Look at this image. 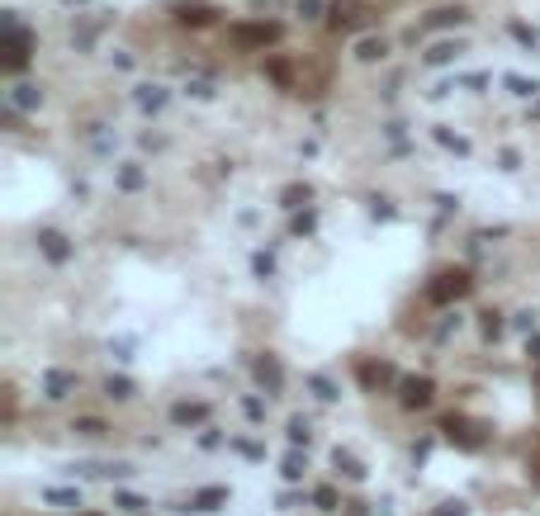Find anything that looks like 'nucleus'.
I'll use <instances>...</instances> for the list:
<instances>
[{
    "instance_id": "dca6fc26",
    "label": "nucleus",
    "mask_w": 540,
    "mask_h": 516,
    "mask_svg": "<svg viewBox=\"0 0 540 516\" xmlns=\"http://www.w3.org/2000/svg\"><path fill=\"white\" fill-rule=\"evenodd\" d=\"M360 379H365L370 389H375V384H394V370H389V365H360Z\"/></svg>"
},
{
    "instance_id": "4468645a",
    "label": "nucleus",
    "mask_w": 540,
    "mask_h": 516,
    "mask_svg": "<svg viewBox=\"0 0 540 516\" xmlns=\"http://www.w3.org/2000/svg\"><path fill=\"white\" fill-rule=\"evenodd\" d=\"M138 105L157 114L161 105H166V90H161V86H138Z\"/></svg>"
},
{
    "instance_id": "c9c22d12",
    "label": "nucleus",
    "mask_w": 540,
    "mask_h": 516,
    "mask_svg": "<svg viewBox=\"0 0 540 516\" xmlns=\"http://www.w3.org/2000/svg\"><path fill=\"white\" fill-rule=\"evenodd\" d=\"M294 233H313V213H299V218H294Z\"/></svg>"
},
{
    "instance_id": "c85d7f7f",
    "label": "nucleus",
    "mask_w": 540,
    "mask_h": 516,
    "mask_svg": "<svg viewBox=\"0 0 540 516\" xmlns=\"http://www.w3.org/2000/svg\"><path fill=\"white\" fill-rule=\"evenodd\" d=\"M507 86H512V95H536L540 90L536 81H526V76H507Z\"/></svg>"
},
{
    "instance_id": "bb28decb",
    "label": "nucleus",
    "mask_w": 540,
    "mask_h": 516,
    "mask_svg": "<svg viewBox=\"0 0 540 516\" xmlns=\"http://www.w3.org/2000/svg\"><path fill=\"white\" fill-rule=\"evenodd\" d=\"M384 52H389L384 38H365V43H360V57H365V62H375V57H384Z\"/></svg>"
},
{
    "instance_id": "a878e982",
    "label": "nucleus",
    "mask_w": 540,
    "mask_h": 516,
    "mask_svg": "<svg viewBox=\"0 0 540 516\" xmlns=\"http://www.w3.org/2000/svg\"><path fill=\"white\" fill-rule=\"evenodd\" d=\"M71 431H76V436H105V422H95V417H81Z\"/></svg>"
},
{
    "instance_id": "a211bd4d",
    "label": "nucleus",
    "mask_w": 540,
    "mask_h": 516,
    "mask_svg": "<svg viewBox=\"0 0 540 516\" xmlns=\"http://www.w3.org/2000/svg\"><path fill=\"white\" fill-rule=\"evenodd\" d=\"M105 398H119V403H124V398H133V379H124V375H119V379H105Z\"/></svg>"
},
{
    "instance_id": "20e7f679",
    "label": "nucleus",
    "mask_w": 540,
    "mask_h": 516,
    "mask_svg": "<svg viewBox=\"0 0 540 516\" xmlns=\"http://www.w3.org/2000/svg\"><path fill=\"white\" fill-rule=\"evenodd\" d=\"M38 251L48 256L52 266H62V261H71V242H66V237L57 233V228H43V233H38Z\"/></svg>"
},
{
    "instance_id": "f257e3e1",
    "label": "nucleus",
    "mask_w": 540,
    "mask_h": 516,
    "mask_svg": "<svg viewBox=\"0 0 540 516\" xmlns=\"http://www.w3.org/2000/svg\"><path fill=\"white\" fill-rule=\"evenodd\" d=\"M431 303H450V298H464L469 294V275L464 270H441L436 280H431Z\"/></svg>"
},
{
    "instance_id": "2f4dec72",
    "label": "nucleus",
    "mask_w": 540,
    "mask_h": 516,
    "mask_svg": "<svg viewBox=\"0 0 540 516\" xmlns=\"http://www.w3.org/2000/svg\"><path fill=\"white\" fill-rule=\"evenodd\" d=\"M242 407H247V417H252V422H261V417H266V403H261V398H247Z\"/></svg>"
},
{
    "instance_id": "f704fd0d",
    "label": "nucleus",
    "mask_w": 540,
    "mask_h": 516,
    "mask_svg": "<svg viewBox=\"0 0 540 516\" xmlns=\"http://www.w3.org/2000/svg\"><path fill=\"white\" fill-rule=\"evenodd\" d=\"M483 332H488V336H498V332H503V322H498V313H483Z\"/></svg>"
},
{
    "instance_id": "6e6552de",
    "label": "nucleus",
    "mask_w": 540,
    "mask_h": 516,
    "mask_svg": "<svg viewBox=\"0 0 540 516\" xmlns=\"http://www.w3.org/2000/svg\"><path fill=\"white\" fill-rule=\"evenodd\" d=\"M171 10H175L180 24H209V19H213V5H204V0H175Z\"/></svg>"
},
{
    "instance_id": "473e14b6",
    "label": "nucleus",
    "mask_w": 540,
    "mask_h": 516,
    "mask_svg": "<svg viewBox=\"0 0 540 516\" xmlns=\"http://www.w3.org/2000/svg\"><path fill=\"white\" fill-rule=\"evenodd\" d=\"M436 516H469V507L464 502H445V507H436Z\"/></svg>"
},
{
    "instance_id": "ddd939ff",
    "label": "nucleus",
    "mask_w": 540,
    "mask_h": 516,
    "mask_svg": "<svg viewBox=\"0 0 540 516\" xmlns=\"http://www.w3.org/2000/svg\"><path fill=\"white\" fill-rule=\"evenodd\" d=\"M332 464H336L341 474H346V479H356V483L365 479V469H360V459H356V455H346V450H336V455H332Z\"/></svg>"
},
{
    "instance_id": "e433bc0d",
    "label": "nucleus",
    "mask_w": 540,
    "mask_h": 516,
    "mask_svg": "<svg viewBox=\"0 0 540 516\" xmlns=\"http://www.w3.org/2000/svg\"><path fill=\"white\" fill-rule=\"evenodd\" d=\"M218 440H223V436H218V431H213V426H209L204 436H199V445H204V450H213V445H218Z\"/></svg>"
},
{
    "instance_id": "9b49d317",
    "label": "nucleus",
    "mask_w": 540,
    "mask_h": 516,
    "mask_svg": "<svg viewBox=\"0 0 540 516\" xmlns=\"http://www.w3.org/2000/svg\"><path fill=\"white\" fill-rule=\"evenodd\" d=\"M38 100H43L38 86H15V90H10V110H33Z\"/></svg>"
},
{
    "instance_id": "9d476101",
    "label": "nucleus",
    "mask_w": 540,
    "mask_h": 516,
    "mask_svg": "<svg viewBox=\"0 0 540 516\" xmlns=\"http://www.w3.org/2000/svg\"><path fill=\"white\" fill-rule=\"evenodd\" d=\"M223 502H228V488H199L190 498V512H218Z\"/></svg>"
},
{
    "instance_id": "412c9836",
    "label": "nucleus",
    "mask_w": 540,
    "mask_h": 516,
    "mask_svg": "<svg viewBox=\"0 0 540 516\" xmlns=\"http://www.w3.org/2000/svg\"><path fill=\"white\" fill-rule=\"evenodd\" d=\"M280 199H285V209H303V204L313 199V194H308V185H289Z\"/></svg>"
},
{
    "instance_id": "5701e85b",
    "label": "nucleus",
    "mask_w": 540,
    "mask_h": 516,
    "mask_svg": "<svg viewBox=\"0 0 540 516\" xmlns=\"http://www.w3.org/2000/svg\"><path fill=\"white\" fill-rule=\"evenodd\" d=\"M441 24H464V10H436L427 19V29H441Z\"/></svg>"
},
{
    "instance_id": "393cba45",
    "label": "nucleus",
    "mask_w": 540,
    "mask_h": 516,
    "mask_svg": "<svg viewBox=\"0 0 540 516\" xmlns=\"http://www.w3.org/2000/svg\"><path fill=\"white\" fill-rule=\"evenodd\" d=\"M313 502H318L322 512H336V507H341V498H336V488H318V493H313Z\"/></svg>"
},
{
    "instance_id": "7c9ffc66",
    "label": "nucleus",
    "mask_w": 540,
    "mask_h": 516,
    "mask_svg": "<svg viewBox=\"0 0 540 516\" xmlns=\"http://www.w3.org/2000/svg\"><path fill=\"white\" fill-rule=\"evenodd\" d=\"M233 450H242L247 459H261V455H266L261 445H256V440H233Z\"/></svg>"
},
{
    "instance_id": "4be33fe9",
    "label": "nucleus",
    "mask_w": 540,
    "mask_h": 516,
    "mask_svg": "<svg viewBox=\"0 0 540 516\" xmlns=\"http://www.w3.org/2000/svg\"><path fill=\"white\" fill-rule=\"evenodd\" d=\"M455 52H460V47H455V43H436V47H431V52H427V62H431V66H445V62H450V57H455Z\"/></svg>"
},
{
    "instance_id": "2eb2a0df",
    "label": "nucleus",
    "mask_w": 540,
    "mask_h": 516,
    "mask_svg": "<svg viewBox=\"0 0 540 516\" xmlns=\"http://www.w3.org/2000/svg\"><path fill=\"white\" fill-rule=\"evenodd\" d=\"M43 502H52V507H81V493L76 488H48Z\"/></svg>"
},
{
    "instance_id": "7ed1b4c3",
    "label": "nucleus",
    "mask_w": 540,
    "mask_h": 516,
    "mask_svg": "<svg viewBox=\"0 0 540 516\" xmlns=\"http://www.w3.org/2000/svg\"><path fill=\"white\" fill-rule=\"evenodd\" d=\"M275 38H280L275 24H237V29H233V43L237 47H266V43H275Z\"/></svg>"
},
{
    "instance_id": "4c0bfd02",
    "label": "nucleus",
    "mask_w": 540,
    "mask_h": 516,
    "mask_svg": "<svg viewBox=\"0 0 540 516\" xmlns=\"http://www.w3.org/2000/svg\"><path fill=\"white\" fill-rule=\"evenodd\" d=\"M526 356H536V360H540V336H536V341H526Z\"/></svg>"
},
{
    "instance_id": "f3484780",
    "label": "nucleus",
    "mask_w": 540,
    "mask_h": 516,
    "mask_svg": "<svg viewBox=\"0 0 540 516\" xmlns=\"http://www.w3.org/2000/svg\"><path fill=\"white\" fill-rule=\"evenodd\" d=\"M308 389H313V398H322V403H336V398H341V393H336V384H332V379H322V375L308 379Z\"/></svg>"
},
{
    "instance_id": "72a5a7b5",
    "label": "nucleus",
    "mask_w": 540,
    "mask_h": 516,
    "mask_svg": "<svg viewBox=\"0 0 540 516\" xmlns=\"http://www.w3.org/2000/svg\"><path fill=\"white\" fill-rule=\"evenodd\" d=\"M318 10H322V0H299V15H303V19H313Z\"/></svg>"
},
{
    "instance_id": "f03ea898",
    "label": "nucleus",
    "mask_w": 540,
    "mask_h": 516,
    "mask_svg": "<svg viewBox=\"0 0 540 516\" xmlns=\"http://www.w3.org/2000/svg\"><path fill=\"white\" fill-rule=\"evenodd\" d=\"M398 389H403V407H427L431 398H436V389H431V379H427V375L398 379Z\"/></svg>"
},
{
    "instance_id": "aec40b11",
    "label": "nucleus",
    "mask_w": 540,
    "mask_h": 516,
    "mask_svg": "<svg viewBox=\"0 0 540 516\" xmlns=\"http://www.w3.org/2000/svg\"><path fill=\"white\" fill-rule=\"evenodd\" d=\"M303 469H308V464H303V455H299V450H289V455H285V464H280V474H285L289 483H294V479H303Z\"/></svg>"
},
{
    "instance_id": "0eeeda50",
    "label": "nucleus",
    "mask_w": 540,
    "mask_h": 516,
    "mask_svg": "<svg viewBox=\"0 0 540 516\" xmlns=\"http://www.w3.org/2000/svg\"><path fill=\"white\" fill-rule=\"evenodd\" d=\"M256 379H261V389H266V393H280V389H285V370H280V360L261 356V360H256Z\"/></svg>"
},
{
    "instance_id": "6ab92c4d",
    "label": "nucleus",
    "mask_w": 540,
    "mask_h": 516,
    "mask_svg": "<svg viewBox=\"0 0 540 516\" xmlns=\"http://www.w3.org/2000/svg\"><path fill=\"white\" fill-rule=\"evenodd\" d=\"M143 185H147L143 166H124V171H119V189H143Z\"/></svg>"
},
{
    "instance_id": "423d86ee",
    "label": "nucleus",
    "mask_w": 540,
    "mask_h": 516,
    "mask_svg": "<svg viewBox=\"0 0 540 516\" xmlns=\"http://www.w3.org/2000/svg\"><path fill=\"white\" fill-rule=\"evenodd\" d=\"M66 393H76V375H71V370H48V375H43V398L57 403Z\"/></svg>"
},
{
    "instance_id": "f8f14e48",
    "label": "nucleus",
    "mask_w": 540,
    "mask_h": 516,
    "mask_svg": "<svg viewBox=\"0 0 540 516\" xmlns=\"http://www.w3.org/2000/svg\"><path fill=\"white\" fill-rule=\"evenodd\" d=\"M441 431H445L450 440H460V445H469V450L479 445V436H474V431H469L464 422H455V417H445V426H441Z\"/></svg>"
},
{
    "instance_id": "cd10ccee",
    "label": "nucleus",
    "mask_w": 540,
    "mask_h": 516,
    "mask_svg": "<svg viewBox=\"0 0 540 516\" xmlns=\"http://www.w3.org/2000/svg\"><path fill=\"white\" fill-rule=\"evenodd\" d=\"M436 142H445V147H455V152H469V142H464V138H455L450 128H436Z\"/></svg>"
},
{
    "instance_id": "39448f33",
    "label": "nucleus",
    "mask_w": 540,
    "mask_h": 516,
    "mask_svg": "<svg viewBox=\"0 0 540 516\" xmlns=\"http://www.w3.org/2000/svg\"><path fill=\"white\" fill-rule=\"evenodd\" d=\"M370 19V10L360 5V0H336L332 5V24L336 29H356V24H365Z\"/></svg>"
},
{
    "instance_id": "1a4fd4ad",
    "label": "nucleus",
    "mask_w": 540,
    "mask_h": 516,
    "mask_svg": "<svg viewBox=\"0 0 540 516\" xmlns=\"http://www.w3.org/2000/svg\"><path fill=\"white\" fill-rule=\"evenodd\" d=\"M171 422L175 426H199V422H209V407L204 403H175L171 407Z\"/></svg>"
},
{
    "instance_id": "c756f323",
    "label": "nucleus",
    "mask_w": 540,
    "mask_h": 516,
    "mask_svg": "<svg viewBox=\"0 0 540 516\" xmlns=\"http://www.w3.org/2000/svg\"><path fill=\"white\" fill-rule=\"evenodd\" d=\"M256 275H261V280L275 275V256H270V251H256Z\"/></svg>"
},
{
    "instance_id": "b1692460",
    "label": "nucleus",
    "mask_w": 540,
    "mask_h": 516,
    "mask_svg": "<svg viewBox=\"0 0 540 516\" xmlns=\"http://www.w3.org/2000/svg\"><path fill=\"white\" fill-rule=\"evenodd\" d=\"M308 431H313V426L303 422V417H289V440H294V445H308Z\"/></svg>"
}]
</instances>
